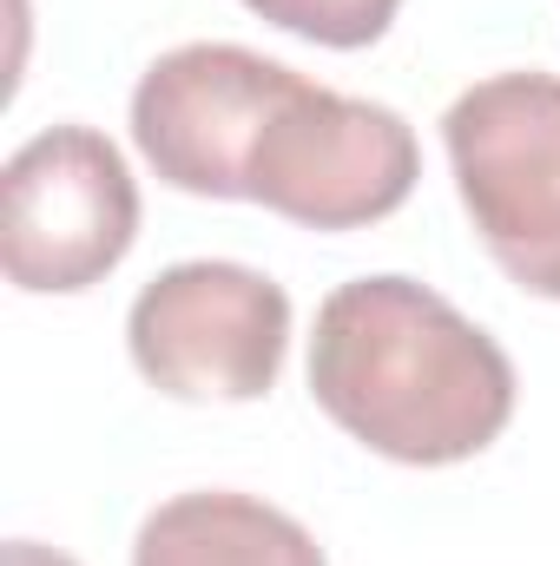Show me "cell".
Masks as SVG:
<instances>
[{
    "label": "cell",
    "mask_w": 560,
    "mask_h": 566,
    "mask_svg": "<svg viewBox=\"0 0 560 566\" xmlns=\"http://www.w3.org/2000/svg\"><path fill=\"white\" fill-rule=\"evenodd\" d=\"M310 396L370 454L448 468L515 422V363L428 283L356 277L317 310Z\"/></svg>",
    "instance_id": "6da1fadb"
},
{
    "label": "cell",
    "mask_w": 560,
    "mask_h": 566,
    "mask_svg": "<svg viewBox=\"0 0 560 566\" xmlns=\"http://www.w3.org/2000/svg\"><path fill=\"white\" fill-rule=\"evenodd\" d=\"M442 145L488 258L528 296L560 303V80L495 73L468 86Z\"/></svg>",
    "instance_id": "7a4b0ae2"
},
{
    "label": "cell",
    "mask_w": 560,
    "mask_h": 566,
    "mask_svg": "<svg viewBox=\"0 0 560 566\" xmlns=\"http://www.w3.org/2000/svg\"><path fill=\"white\" fill-rule=\"evenodd\" d=\"M422 151L403 113L297 73L245 165V198L303 231H356L409 205Z\"/></svg>",
    "instance_id": "3957f363"
},
{
    "label": "cell",
    "mask_w": 560,
    "mask_h": 566,
    "mask_svg": "<svg viewBox=\"0 0 560 566\" xmlns=\"http://www.w3.org/2000/svg\"><path fill=\"white\" fill-rule=\"evenodd\" d=\"M139 238V185L93 126H46L0 171V264L33 296L93 290Z\"/></svg>",
    "instance_id": "277c9868"
},
{
    "label": "cell",
    "mask_w": 560,
    "mask_h": 566,
    "mask_svg": "<svg viewBox=\"0 0 560 566\" xmlns=\"http://www.w3.org/2000/svg\"><path fill=\"white\" fill-rule=\"evenodd\" d=\"M126 349L172 402H258L290 349V296L251 264H172L133 296Z\"/></svg>",
    "instance_id": "5b68a950"
},
{
    "label": "cell",
    "mask_w": 560,
    "mask_h": 566,
    "mask_svg": "<svg viewBox=\"0 0 560 566\" xmlns=\"http://www.w3.org/2000/svg\"><path fill=\"white\" fill-rule=\"evenodd\" d=\"M290 86L297 73L251 46H231V40L172 46L133 86V145L172 191L245 198L251 145Z\"/></svg>",
    "instance_id": "8992f818"
},
{
    "label": "cell",
    "mask_w": 560,
    "mask_h": 566,
    "mask_svg": "<svg viewBox=\"0 0 560 566\" xmlns=\"http://www.w3.org/2000/svg\"><path fill=\"white\" fill-rule=\"evenodd\" d=\"M133 566H330L303 521L258 494L198 488L152 507L133 541Z\"/></svg>",
    "instance_id": "52a82bcc"
},
{
    "label": "cell",
    "mask_w": 560,
    "mask_h": 566,
    "mask_svg": "<svg viewBox=\"0 0 560 566\" xmlns=\"http://www.w3.org/2000/svg\"><path fill=\"white\" fill-rule=\"evenodd\" d=\"M251 13H265L271 27L297 33V40H317V46H370L390 33L396 7L403 0H245Z\"/></svg>",
    "instance_id": "ba28073f"
},
{
    "label": "cell",
    "mask_w": 560,
    "mask_h": 566,
    "mask_svg": "<svg viewBox=\"0 0 560 566\" xmlns=\"http://www.w3.org/2000/svg\"><path fill=\"white\" fill-rule=\"evenodd\" d=\"M7 566H80V560H66L60 547H40V541H7Z\"/></svg>",
    "instance_id": "9c48e42d"
}]
</instances>
